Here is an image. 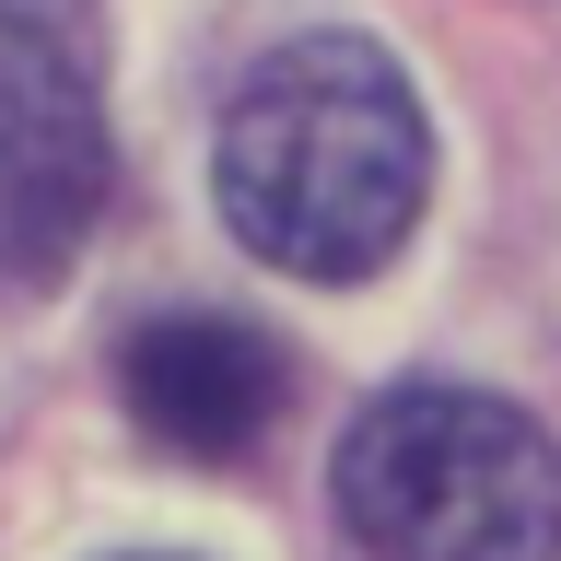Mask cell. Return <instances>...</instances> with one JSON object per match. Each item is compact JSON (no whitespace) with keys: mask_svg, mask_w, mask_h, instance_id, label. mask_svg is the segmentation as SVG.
I'll return each instance as SVG.
<instances>
[{"mask_svg":"<svg viewBox=\"0 0 561 561\" xmlns=\"http://www.w3.org/2000/svg\"><path fill=\"white\" fill-rule=\"evenodd\" d=\"M129 421L152 433L164 456H199V468H222V456H245L257 433H270L280 410V351L245 328V316H152L129 340Z\"/></svg>","mask_w":561,"mask_h":561,"instance_id":"obj_4","label":"cell"},{"mask_svg":"<svg viewBox=\"0 0 561 561\" xmlns=\"http://www.w3.org/2000/svg\"><path fill=\"white\" fill-rule=\"evenodd\" d=\"M340 515L375 561H561V456L515 398L398 386L340 445Z\"/></svg>","mask_w":561,"mask_h":561,"instance_id":"obj_2","label":"cell"},{"mask_svg":"<svg viewBox=\"0 0 561 561\" xmlns=\"http://www.w3.org/2000/svg\"><path fill=\"white\" fill-rule=\"evenodd\" d=\"M105 199V105L47 24L0 12V270L59 280Z\"/></svg>","mask_w":561,"mask_h":561,"instance_id":"obj_3","label":"cell"},{"mask_svg":"<svg viewBox=\"0 0 561 561\" xmlns=\"http://www.w3.org/2000/svg\"><path fill=\"white\" fill-rule=\"evenodd\" d=\"M433 129L410 70L363 35H305L222 105V222L293 280H375L421 222Z\"/></svg>","mask_w":561,"mask_h":561,"instance_id":"obj_1","label":"cell"},{"mask_svg":"<svg viewBox=\"0 0 561 561\" xmlns=\"http://www.w3.org/2000/svg\"><path fill=\"white\" fill-rule=\"evenodd\" d=\"M140 561H175V550H140Z\"/></svg>","mask_w":561,"mask_h":561,"instance_id":"obj_5","label":"cell"}]
</instances>
